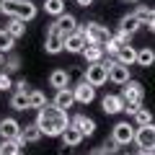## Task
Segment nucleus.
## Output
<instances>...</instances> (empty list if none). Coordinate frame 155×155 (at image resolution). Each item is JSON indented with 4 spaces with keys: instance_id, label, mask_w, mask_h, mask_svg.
I'll return each instance as SVG.
<instances>
[{
    "instance_id": "41",
    "label": "nucleus",
    "mask_w": 155,
    "mask_h": 155,
    "mask_svg": "<svg viewBox=\"0 0 155 155\" xmlns=\"http://www.w3.org/2000/svg\"><path fill=\"white\" fill-rule=\"evenodd\" d=\"M124 3H140V0H124Z\"/></svg>"
},
{
    "instance_id": "31",
    "label": "nucleus",
    "mask_w": 155,
    "mask_h": 155,
    "mask_svg": "<svg viewBox=\"0 0 155 155\" xmlns=\"http://www.w3.org/2000/svg\"><path fill=\"white\" fill-rule=\"evenodd\" d=\"M134 124H137V127H147V124H153V111H150V109H140L137 114H134Z\"/></svg>"
},
{
    "instance_id": "7",
    "label": "nucleus",
    "mask_w": 155,
    "mask_h": 155,
    "mask_svg": "<svg viewBox=\"0 0 155 155\" xmlns=\"http://www.w3.org/2000/svg\"><path fill=\"white\" fill-rule=\"evenodd\" d=\"M109 80L116 85H127L132 78H129V67L122 65L119 60H109Z\"/></svg>"
},
{
    "instance_id": "10",
    "label": "nucleus",
    "mask_w": 155,
    "mask_h": 155,
    "mask_svg": "<svg viewBox=\"0 0 155 155\" xmlns=\"http://www.w3.org/2000/svg\"><path fill=\"white\" fill-rule=\"evenodd\" d=\"M72 93H75L78 104H91V101L96 98V88L88 83V80H80L78 85H72Z\"/></svg>"
},
{
    "instance_id": "19",
    "label": "nucleus",
    "mask_w": 155,
    "mask_h": 155,
    "mask_svg": "<svg viewBox=\"0 0 155 155\" xmlns=\"http://www.w3.org/2000/svg\"><path fill=\"white\" fill-rule=\"evenodd\" d=\"M104 54H106V49H104V47H98V44H88V47L83 49V57H85V62H88V65L104 62Z\"/></svg>"
},
{
    "instance_id": "21",
    "label": "nucleus",
    "mask_w": 155,
    "mask_h": 155,
    "mask_svg": "<svg viewBox=\"0 0 155 155\" xmlns=\"http://www.w3.org/2000/svg\"><path fill=\"white\" fill-rule=\"evenodd\" d=\"M116 60L122 62V65H127V67H132V65H137V49H134L132 44H127V47H122V49H119V54H116Z\"/></svg>"
},
{
    "instance_id": "24",
    "label": "nucleus",
    "mask_w": 155,
    "mask_h": 155,
    "mask_svg": "<svg viewBox=\"0 0 155 155\" xmlns=\"http://www.w3.org/2000/svg\"><path fill=\"white\" fill-rule=\"evenodd\" d=\"M5 31L11 34L13 39H21L23 34H26V23H23V21H18V18H8V23H5Z\"/></svg>"
},
{
    "instance_id": "28",
    "label": "nucleus",
    "mask_w": 155,
    "mask_h": 155,
    "mask_svg": "<svg viewBox=\"0 0 155 155\" xmlns=\"http://www.w3.org/2000/svg\"><path fill=\"white\" fill-rule=\"evenodd\" d=\"M21 147L23 145L18 142V140H3V142H0V153L3 155H21Z\"/></svg>"
},
{
    "instance_id": "15",
    "label": "nucleus",
    "mask_w": 155,
    "mask_h": 155,
    "mask_svg": "<svg viewBox=\"0 0 155 155\" xmlns=\"http://www.w3.org/2000/svg\"><path fill=\"white\" fill-rule=\"evenodd\" d=\"M52 104H54L57 109H62V111L72 109V104H75V93H72V88L57 91V96H54V101H52Z\"/></svg>"
},
{
    "instance_id": "4",
    "label": "nucleus",
    "mask_w": 155,
    "mask_h": 155,
    "mask_svg": "<svg viewBox=\"0 0 155 155\" xmlns=\"http://www.w3.org/2000/svg\"><path fill=\"white\" fill-rule=\"evenodd\" d=\"M83 80H88L93 88L109 83V62H96V65H85L83 70Z\"/></svg>"
},
{
    "instance_id": "22",
    "label": "nucleus",
    "mask_w": 155,
    "mask_h": 155,
    "mask_svg": "<svg viewBox=\"0 0 155 155\" xmlns=\"http://www.w3.org/2000/svg\"><path fill=\"white\" fill-rule=\"evenodd\" d=\"M140 16V21H142V26H147L150 31H155V8H147V5H140L137 11H134Z\"/></svg>"
},
{
    "instance_id": "44",
    "label": "nucleus",
    "mask_w": 155,
    "mask_h": 155,
    "mask_svg": "<svg viewBox=\"0 0 155 155\" xmlns=\"http://www.w3.org/2000/svg\"><path fill=\"white\" fill-rule=\"evenodd\" d=\"M0 140H3V137H0Z\"/></svg>"
},
{
    "instance_id": "38",
    "label": "nucleus",
    "mask_w": 155,
    "mask_h": 155,
    "mask_svg": "<svg viewBox=\"0 0 155 155\" xmlns=\"http://www.w3.org/2000/svg\"><path fill=\"white\" fill-rule=\"evenodd\" d=\"M140 109H142V106H134V104H127V106H124V114H127V116H134V114H137Z\"/></svg>"
},
{
    "instance_id": "5",
    "label": "nucleus",
    "mask_w": 155,
    "mask_h": 155,
    "mask_svg": "<svg viewBox=\"0 0 155 155\" xmlns=\"http://www.w3.org/2000/svg\"><path fill=\"white\" fill-rule=\"evenodd\" d=\"M134 134H137V127H132L129 122H119V124H114V129H111V140H114L119 147L132 145L134 142Z\"/></svg>"
},
{
    "instance_id": "42",
    "label": "nucleus",
    "mask_w": 155,
    "mask_h": 155,
    "mask_svg": "<svg viewBox=\"0 0 155 155\" xmlns=\"http://www.w3.org/2000/svg\"><path fill=\"white\" fill-rule=\"evenodd\" d=\"M0 65H3V52H0Z\"/></svg>"
},
{
    "instance_id": "18",
    "label": "nucleus",
    "mask_w": 155,
    "mask_h": 155,
    "mask_svg": "<svg viewBox=\"0 0 155 155\" xmlns=\"http://www.w3.org/2000/svg\"><path fill=\"white\" fill-rule=\"evenodd\" d=\"M41 137H44V134H41V129H39L36 124H26V127L21 129V137H18V142H21V145H26V142H39Z\"/></svg>"
},
{
    "instance_id": "6",
    "label": "nucleus",
    "mask_w": 155,
    "mask_h": 155,
    "mask_svg": "<svg viewBox=\"0 0 155 155\" xmlns=\"http://www.w3.org/2000/svg\"><path fill=\"white\" fill-rule=\"evenodd\" d=\"M44 49H47V54H60L65 49V34L57 31L54 26H49L47 28V36H44Z\"/></svg>"
},
{
    "instance_id": "32",
    "label": "nucleus",
    "mask_w": 155,
    "mask_h": 155,
    "mask_svg": "<svg viewBox=\"0 0 155 155\" xmlns=\"http://www.w3.org/2000/svg\"><path fill=\"white\" fill-rule=\"evenodd\" d=\"M114 153H119V145H116L114 140H106V142L101 145V147L96 150L93 155H114Z\"/></svg>"
},
{
    "instance_id": "20",
    "label": "nucleus",
    "mask_w": 155,
    "mask_h": 155,
    "mask_svg": "<svg viewBox=\"0 0 155 155\" xmlns=\"http://www.w3.org/2000/svg\"><path fill=\"white\" fill-rule=\"evenodd\" d=\"M83 142V134H80V129L78 127H67L65 129V134H62V145H65V147H75V145H80Z\"/></svg>"
},
{
    "instance_id": "1",
    "label": "nucleus",
    "mask_w": 155,
    "mask_h": 155,
    "mask_svg": "<svg viewBox=\"0 0 155 155\" xmlns=\"http://www.w3.org/2000/svg\"><path fill=\"white\" fill-rule=\"evenodd\" d=\"M34 124H36V127L41 129V134H47V137H62L65 129L70 127V116H67V111L57 109L54 104H47L44 109H39Z\"/></svg>"
},
{
    "instance_id": "12",
    "label": "nucleus",
    "mask_w": 155,
    "mask_h": 155,
    "mask_svg": "<svg viewBox=\"0 0 155 155\" xmlns=\"http://www.w3.org/2000/svg\"><path fill=\"white\" fill-rule=\"evenodd\" d=\"M88 47V41H85V36L80 31H72L65 36V49L72 52V54H83V49Z\"/></svg>"
},
{
    "instance_id": "2",
    "label": "nucleus",
    "mask_w": 155,
    "mask_h": 155,
    "mask_svg": "<svg viewBox=\"0 0 155 155\" xmlns=\"http://www.w3.org/2000/svg\"><path fill=\"white\" fill-rule=\"evenodd\" d=\"M0 13H5L8 18H18V21H34L36 18V5L31 0H0Z\"/></svg>"
},
{
    "instance_id": "29",
    "label": "nucleus",
    "mask_w": 155,
    "mask_h": 155,
    "mask_svg": "<svg viewBox=\"0 0 155 155\" xmlns=\"http://www.w3.org/2000/svg\"><path fill=\"white\" fill-rule=\"evenodd\" d=\"M13 44H16V39H13L5 28H0V52H3V54H11V52H13Z\"/></svg>"
},
{
    "instance_id": "36",
    "label": "nucleus",
    "mask_w": 155,
    "mask_h": 155,
    "mask_svg": "<svg viewBox=\"0 0 155 155\" xmlns=\"http://www.w3.org/2000/svg\"><path fill=\"white\" fill-rule=\"evenodd\" d=\"M13 88V80L8 72H0V91H11Z\"/></svg>"
},
{
    "instance_id": "34",
    "label": "nucleus",
    "mask_w": 155,
    "mask_h": 155,
    "mask_svg": "<svg viewBox=\"0 0 155 155\" xmlns=\"http://www.w3.org/2000/svg\"><path fill=\"white\" fill-rule=\"evenodd\" d=\"M104 49H106V54H109L111 60H116V54H119V49H122V44H119V41H116V39L111 36L109 41H106V44H104Z\"/></svg>"
},
{
    "instance_id": "37",
    "label": "nucleus",
    "mask_w": 155,
    "mask_h": 155,
    "mask_svg": "<svg viewBox=\"0 0 155 155\" xmlns=\"http://www.w3.org/2000/svg\"><path fill=\"white\" fill-rule=\"evenodd\" d=\"M16 91H21V93H31V85H28L26 80H18V83H16Z\"/></svg>"
},
{
    "instance_id": "8",
    "label": "nucleus",
    "mask_w": 155,
    "mask_h": 155,
    "mask_svg": "<svg viewBox=\"0 0 155 155\" xmlns=\"http://www.w3.org/2000/svg\"><path fill=\"white\" fill-rule=\"evenodd\" d=\"M134 145L140 150H155V124H147V127H137V134H134Z\"/></svg>"
},
{
    "instance_id": "14",
    "label": "nucleus",
    "mask_w": 155,
    "mask_h": 155,
    "mask_svg": "<svg viewBox=\"0 0 155 155\" xmlns=\"http://www.w3.org/2000/svg\"><path fill=\"white\" fill-rule=\"evenodd\" d=\"M124 98L122 96H114V93H109V96H104V101H101V109H104V114H119V111H124Z\"/></svg>"
},
{
    "instance_id": "16",
    "label": "nucleus",
    "mask_w": 155,
    "mask_h": 155,
    "mask_svg": "<svg viewBox=\"0 0 155 155\" xmlns=\"http://www.w3.org/2000/svg\"><path fill=\"white\" fill-rule=\"evenodd\" d=\"M52 26L57 28V31H62L67 36V34H72V31H78V21H75V16H70V13H65V16H60Z\"/></svg>"
},
{
    "instance_id": "17",
    "label": "nucleus",
    "mask_w": 155,
    "mask_h": 155,
    "mask_svg": "<svg viewBox=\"0 0 155 155\" xmlns=\"http://www.w3.org/2000/svg\"><path fill=\"white\" fill-rule=\"evenodd\" d=\"M49 85H52V88H57V91H65L67 85H70V72L62 70V67H60V70H54L49 75Z\"/></svg>"
},
{
    "instance_id": "25",
    "label": "nucleus",
    "mask_w": 155,
    "mask_h": 155,
    "mask_svg": "<svg viewBox=\"0 0 155 155\" xmlns=\"http://www.w3.org/2000/svg\"><path fill=\"white\" fill-rule=\"evenodd\" d=\"M44 11L47 16H54V18L65 16V0H44Z\"/></svg>"
},
{
    "instance_id": "11",
    "label": "nucleus",
    "mask_w": 155,
    "mask_h": 155,
    "mask_svg": "<svg viewBox=\"0 0 155 155\" xmlns=\"http://www.w3.org/2000/svg\"><path fill=\"white\" fill-rule=\"evenodd\" d=\"M21 129L23 127L13 119V116H5V119L0 122V137H3V140H18V137H21Z\"/></svg>"
},
{
    "instance_id": "13",
    "label": "nucleus",
    "mask_w": 155,
    "mask_h": 155,
    "mask_svg": "<svg viewBox=\"0 0 155 155\" xmlns=\"http://www.w3.org/2000/svg\"><path fill=\"white\" fill-rule=\"evenodd\" d=\"M70 124L80 129V134H83V137H91V134L96 132V122L91 119V116H85V114H75V116L70 119Z\"/></svg>"
},
{
    "instance_id": "39",
    "label": "nucleus",
    "mask_w": 155,
    "mask_h": 155,
    "mask_svg": "<svg viewBox=\"0 0 155 155\" xmlns=\"http://www.w3.org/2000/svg\"><path fill=\"white\" fill-rule=\"evenodd\" d=\"M78 5H83V8H88V5H93V0H78Z\"/></svg>"
},
{
    "instance_id": "23",
    "label": "nucleus",
    "mask_w": 155,
    "mask_h": 155,
    "mask_svg": "<svg viewBox=\"0 0 155 155\" xmlns=\"http://www.w3.org/2000/svg\"><path fill=\"white\" fill-rule=\"evenodd\" d=\"M140 26H142V21H140L137 13H129V16H124L122 21H119V28H122V31H127V34H134Z\"/></svg>"
},
{
    "instance_id": "33",
    "label": "nucleus",
    "mask_w": 155,
    "mask_h": 155,
    "mask_svg": "<svg viewBox=\"0 0 155 155\" xmlns=\"http://www.w3.org/2000/svg\"><path fill=\"white\" fill-rule=\"evenodd\" d=\"M18 67H21V57H18L16 52H11V54L5 57V72L11 75V72H16Z\"/></svg>"
},
{
    "instance_id": "30",
    "label": "nucleus",
    "mask_w": 155,
    "mask_h": 155,
    "mask_svg": "<svg viewBox=\"0 0 155 155\" xmlns=\"http://www.w3.org/2000/svg\"><path fill=\"white\" fill-rule=\"evenodd\" d=\"M28 104H31V109H44L49 101H47V96L41 93V91H31V93H28Z\"/></svg>"
},
{
    "instance_id": "26",
    "label": "nucleus",
    "mask_w": 155,
    "mask_h": 155,
    "mask_svg": "<svg viewBox=\"0 0 155 155\" xmlns=\"http://www.w3.org/2000/svg\"><path fill=\"white\" fill-rule=\"evenodd\" d=\"M11 109H16V111H26V109H31V104H28V93L16 91V93L11 96Z\"/></svg>"
},
{
    "instance_id": "43",
    "label": "nucleus",
    "mask_w": 155,
    "mask_h": 155,
    "mask_svg": "<svg viewBox=\"0 0 155 155\" xmlns=\"http://www.w3.org/2000/svg\"><path fill=\"white\" fill-rule=\"evenodd\" d=\"M0 155H3V153H0Z\"/></svg>"
},
{
    "instance_id": "35",
    "label": "nucleus",
    "mask_w": 155,
    "mask_h": 155,
    "mask_svg": "<svg viewBox=\"0 0 155 155\" xmlns=\"http://www.w3.org/2000/svg\"><path fill=\"white\" fill-rule=\"evenodd\" d=\"M111 36H114L122 47H127V44H129V39H132V34H127V31H122V28H119V31H116V34H111Z\"/></svg>"
},
{
    "instance_id": "9",
    "label": "nucleus",
    "mask_w": 155,
    "mask_h": 155,
    "mask_svg": "<svg viewBox=\"0 0 155 155\" xmlns=\"http://www.w3.org/2000/svg\"><path fill=\"white\" fill-rule=\"evenodd\" d=\"M122 98H124V104L142 106V98H145V88H142V83H137V80H129V83L124 85V91H122Z\"/></svg>"
},
{
    "instance_id": "3",
    "label": "nucleus",
    "mask_w": 155,
    "mask_h": 155,
    "mask_svg": "<svg viewBox=\"0 0 155 155\" xmlns=\"http://www.w3.org/2000/svg\"><path fill=\"white\" fill-rule=\"evenodd\" d=\"M78 31L85 36V41H88V44H98V47H104L106 41L111 39L109 28L101 26V23H96V21H91V23H85V26H80Z\"/></svg>"
},
{
    "instance_id": "40",
    "label": "nucleus",
    "mask_w": 155,
    "mask_h": 155,
    "mask_svg": "<svg viewBox=\"0 0 155 155\" xmlns=\"http://www.w3.org/2000/svg\"><path fill=\"white\" fill-rule=\"evenodd\" d=\"M137 155H155V150H137Z\"/></svg>"
},
{
    "instance_id": "27",
    "label": "nucleus",
    "mask_w": 155,
    "mask_h": 155,
    "mask_svg": "<svg viewBox=\"0 0 155 155\" xmlns=\"http://www.w3.org/2000/svg\"><path fill=\"white\" fill-rule=\"evenodd\" d=\"M155 62V49L153 47H142V49H137V65L140 67H150Z\"/></svg>"
}]
</instances>
